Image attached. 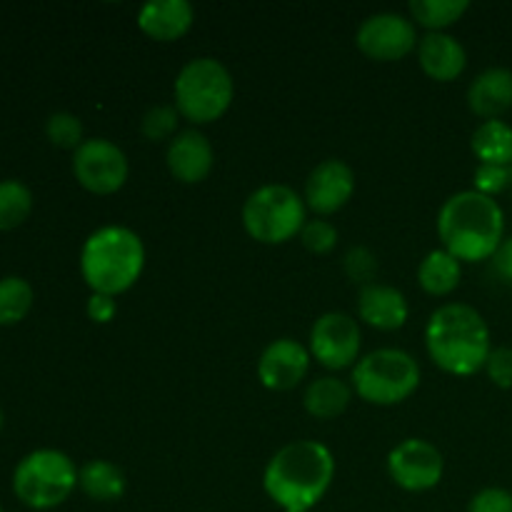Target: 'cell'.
I'll return each mask as SVG.
<instances>
[{
  "instance_id": "cell-1",
  "label": "cell",
  "mask_w": 512,
  "mask_h": 512,
  "mask_svg": "<svg viewBox=\"0 0 512 512\" xmlns=\"http://www.w3.org/2000/svg\"><path fill=\"white\" fill-rule=\"evenodd\" d=\"M335 478V458L318 440H295L268 460L263 473L265 495L283 512H310Z\"/></svg>"
},
{
  "instance_id": "cell-2",
  "label": "cell",
  "mask_w": 512,
  "mask_h": 512,
  "mask_svg": "<svg viewBox=\"0 0 512 512\" xmlns=\"http://www.w3.org/2000/svg\"><path fill=\"white\" fill-rule=\"evenodd\" d=\"M438 238L460 263L490 260L505 240L503 208L478 190H460L440 208Z\"/></svg>"
},
{
  "instance_id": "cell-3",
  "label": "cell",
  "mask_w": 512,
  "mask_h": 512,
  "mask_svg": "<svg viewBox=\"0 0 512 512\" xmlns=\"http://www.w3.org/2000/svg\"><path fill=\"white\" fill-rule=\"evenodd\" d=\"M425 348L443 373L470 378L485 370L493 345L483 315L465 303H448L435 310L425 328Z\"/></svg>"
},
{
  "instance_id": "cell-4",
  "label": "cell",
  "mask_w": 512,
  "mask_h": 512,
  "mask_svg": "<svg viewBox=\"0 0 512 512\" xmlns=\"http://www.w3.org/2000/svg\"><path fill=\"white\" fill-rule=\"evenodd\" d=\"M145 268V245L125 225H105L88 235L80 250V275L93 293L123 295L140 280Z\"/></svg>"
},
{
  "instance_id": "cell-5",
  "label": "cell",
  "mask_w": 512,
  "mask_h": 512,
  "mask_svg": "<svg viewBox=\"0 0 512 512\" xmlns=\"http://www.w3.org/2000/svg\"><path fill=\"white\" fill-rule=\"evenodd\" d=\"M173 95L180 118L193 125H208L223 118L233 105V75L220 60L195 58L180 68Z\"/></svg>"
},
{
  "instance_id": "cell-6",
  "label": "cell",
  "mask_w": 512,
  "mask_h": 512,
  "mask_svg": "<svg viewBox=\"0 0 512 512\" xmlns=\"http://www.w3.org/2000/svg\"><path fill=\"white\" fill-rule=\"evenodd\" d=\"M353 390L368 405H400L420 388V365L400 348H380L353 368Z\"/></svg>"
},
{
  "instance_id": "cell-7",
  "label": "cell",
  "mask_w": 512,
  "mask_h": 512,
  "mask_svg": "<svg viewBox=\"0 0 512 512\" xmlns=\"http://www.w3.org/2000/svg\"><path fill=\"white\" fill-rule=\"evenodd\" d=\"M78 488V468L65 453L40 448L25 455L13 473V493L25 508L53 510Z\"/></svg>"
},
{
  "instance_id": "cell-8",
  "label": "cell",
  "mask_w": 512,
  "mask_h": 512,
  "mask_svg": "<svg viewBox=\"0 0 512 512\" xmlns=\"http://www.w3.org/2000/svg\"><path fill=\"white\" fill-rule=\"evenodd\" d=\"M308 205L290 185L270 183L253 190L243 205V228L263 245H283L305 228Z\"/></svg>"
},
{
  "instance_id": "cell-9",
  "label": "cell",
  "mask_w": 512,
  "mask_h": 512,
  "mask_svg": "<svg viewBox=\"0 0 512 512\" xmlns=\"http://www.w3.org/2000/svg\"><path fill=\"white\" fill-rule=\"evenodd\" d=\"M73 175L88 193L113 195L128 183L130 165L113 140L90 138L73 153Z\"/></svg>"
},
{
  "instance_id": "cell-10",
  "label": "cell",
  "mask_w": 512,
  "mask_h": 512,
  "mask_svg": "<svg viewBox=\"0 0 512 512\" xmlns=\"http://www.w3.org/2000/svg\"><path fill=\"white\" fill-rule=\"evenodd\" d=\"M363 348V333L353 315L323 313L310 328V358L318 360L328 370H345L358 363Z\"/></svg>"
},
{
  "instance_id": "cell-11",
  "label": "cell",
  "mask_w": 512,
  "mask_h": 512,
  "mask_svg": "<svg viewBox=\"0 0 512 512\" xmlns=\"http://www.w3.org/2000/svg\"><path fill=\"white\" fill-rule=\"evenodd\" d=\"M418 28L400 13H375L360 23L355 45L360 53L378 63H395L418 50Z\"/></svg>"
},
{
  "instance_id": "cell-12",
  "label": "cell",
  "mask_w": 512,
  "mask_h": 512,
  "mask_svg": "<svg viewBox=\"0 0 512 512\" xmlns=\"http://www.w3.org/2000/svg\"><path fill=\"white\" fill-rule=\"evenodd\" d=\"M388 473L398 488L408 493H425L443 480V453L428 440L408 438L390 450Z\"/></svg>"
},
{
  "instance_id": "cell-13",
  "label": "cell",
  "mask_w": 512,
  "mask_h": 512,
  "mask_svg": "<svg viewBox=\"0 0 512 512\" xmlns=\"http://www.w3.org/2000/svg\"><path fill=\"white\" fill-rule=\"evenodd\" d=\"M355 193V173L345 160L330 158L315 165L305 180V205L315 215H333L350 203Z\"/></svg>"
},
{
  "instance_id": "cell-14",
  "label": "cell",
  "mask_w": 512,
  "mask_h": 512,
  "mask_svg": "<svg viewBox=\"0 0 512 512\" xmlns=\"http://www.w3.org/2000/svg\"><path fill=\"white\" fill-rule=\"evenodd\" d=\"M310 370V350L293 338L273 340L258 360V380L273 393L298 388Z\"/></svg>"
},
{
  "instance_id": "cell-15",
  "label": "cell",
  "mask_w": 512,
  "mask_h": 512,
  "mask_svg": "<svg viewBox=\"0 0 512 512\" xmlns=\"http://www.w3.org/2000/svg\"><path fill=\"white\" fill-rule=\"evenodd\" d=\"M165 163H168L170 175H173L178 183H203V180L213 173V143H210L200 130H180V133L170 140L168 153H165Z\"/></svg>"
},
{
  "instance_id": "cell-16",
  "label": "cell",
  "mask_w": 512,
  "mask_h": 512,
  "mask_svg": "<svg viewBox=\"0 0 512 512\" xmlns=\"http://www.w3.org/2000/svg\"><path fill=\"white\" fill-rule=\"evenodd\" d=\"M358 315L365 325L383 333H393L408 323V300L393 285L370 283L358 293Z\"/></svg>"
},
{
  "instance_id": "cell-17",
  "label": "cell",
  "mask_w": 512,
  "mask_h": 512,
  "mask_svg": "<svg viewBox=\"0 0 512 512\" xmlns=\"http://www.w3.org/2000/svg\"><path fill=\"white\" fill-rule=\"evenodd\" d=\"M418 63L430 80L453 83L468 68V53L455 35L425 33L418 43Z\"/></svg>"
},
{
  "instance_id": "cell-18",
  "label": "cell",
  "mask_w": 512,
  "mask_h": 512,
  "mask_svg": "<svg viewBox=\"0 0 512 512\" xmlns=\"http://www.w3.org/2000/svg\"><path fill=\"white\" fill-rule=\"evenodd\" d=\"M195 10L188 0H150L138 10V28L158 43H173L193 28Z\"/></svg>"
},
{
  "instance_id": "cell-19",
  "label": "cell",
  "mask_w": 512,
  "mask_h": 512,
  "mask_svg": "<svg viewBox=\"0 0 512 512\" xmlns=\"http://www.w3.org/2000/svg\"><path fill=\"white\" fill-rule=\"evenodd\" d=\"M468 105L478 118L500 120L512 108V70L488 68L470 83Z\"/></svg>"
},
{
  "instance_id": "cell-20",
  "label": "cell",
  "mask_w": 512,
  "mask_h": 512,
  "mask_svg": "<svg viewBox=\"0 0 512 512\" xmlns=\"http://www.w3.org/2000/svg\"><path fill=\"white\" fill-rule=\"evenodd\" d=\"M78 488L95 503H115L125 495V473L110 460H88L78 468Z\"/></svg>"
},
{
  "instance_id": "cell-21",
  "label": "cell",
  "mask_w": 512,
  "mask_h": 512,
  "mask_svg": "<svg viewBox=\"0 0 512 512\" xmlns=\"http://www.w3.org/2000/svg\"><path fill=\"white\" fill-rule=\"evenodd\" d=\"M460 278H463V263L445 248L430 250L418 265L420 288L435 298H445L453 290H458Z\"/></svg>"
},
{
  "instance_id": "cell-22",
  "label": "cell",
  "mask_w": 512,
  "mask_h": 512,
  "mask_svg": "<svg viewBox=\"0 0 512 512\" xmlns=\"http://www.w3.org/2000/svg\"><path fill=\"white\" fill-rule=\"evenodd\" d=\"M353 400V388L345 380L325 375V378L313 380L303 393V405L313 418L333 420L348 410Z\"/></svg>"
},
{
  "instance_id": "cell-23",
  "label": "cell",
  "mask_w": 512,
  "mask_h": 512,
  "mask_svg": "<svg viewBox=\"0 0 512 512\" xmlns=\"http://www.w3.org/2000/svg\"><path fill=\"white\" fill-rule=\"evenodd\" d=\"M480 165H512V125L505 120H483L470 138Z\"/></svg>"
},
{
  "instance_id": "cell-24",
  "label": "cell",
  "mask_w": 512,
  "mask_h": 512,
  "mask_svg": "<svg viewBox=\"0 0 512 512\" xmlns=\"http://www.w3.org/2000/svg\"><path fill=\"white\" fill-rule=\"evenodd\" d=\"M410 20L423 25L428 33H445L453 23H458L470 10L468 0H413L408 5Z\"/></svg>"
},
{
  "instance_id": "cell-25",
  "label": "cell",
  "mask_w": 512,
  "mask_h": 512,
  "mask_svg": "<svg viewBox=\"0 0 512 512\" xmlns=\"http://www.w3.org/2000/svg\"><path fill=\"white\" fill-rule=\"evenodd\" d=\"M33 213V193L20 180H0V230H15Z\"/></svg>"
},
{
  "instance_id": "cell-26",
  "label": "cell",
  "mask_w": 512,
  "mask_h": 512,
  "mask_svg": "<svg viewBox=\"0 0 512 512\" xmlns=\"http://www.w3.org/2000/svg\"><path fill=\"white\" fill-rule=\"evenodd\" d=\"M33 308V288L28 280L8 275L0 280V325H18Z\"/></svg>"
},
{
  "instance_id": "cell-27",
  "label": "cell",
  "mask_w": 512,
  "mask_h": 512,
  "mask_svg": "<svg viewBox=\"0 0 512 512\" xmlns=\"http://www.w3.org/2000/svg\"><path fill=\"white\" fill-rule=\"evenodd\" d=\"M178 123L180 113L175 105H153L140 120V133L150 143H163V140H173L178 135Z\"/></svg>"
},
{
  "instance_id": "cell-28",
  "label": "cell",
  "mask_w": 512,
  "mask_h": 512,
  "mask_svg": "<svg viewBox=\"0 0 512 512\" xmlns=\"http://www.w3.org/2000/svg\"><path fill=\"white\" fill-rule=\"evenodd\" d=\"M45 135L60 150H78L83 145V123L73 113H53L45 123Z\"/></svg>"
},
{
  "instance_id": "cell-29",
  "label": "cell",
  "mask_w": 512,
  "mask_h": 512,
  "mask_svg": "<svg viewBox=\"0 0 512 512\" xmlns=\"http://www.w3.org/2000/svg\"><path fill=\"white\" fill-rule=\"evenodd\" d=\"M300 243L305 245V250H310L313 255H328L333 253L335 245H338V228H335L330 220L315 218L305 223V228L300 230Z\"/></svg>"
},
{
  "instance_id": "cell-30",
  "label": "cell",
  "mask_w": 512,
  "mask_h": 512,
  "mask_svg": "<svg viewBox=\"0 0 512 512\" xmlns=\"http://www.w3.org/2000/svg\"><path fill=\"white\" fill-rule=\"evenodd\" d=\"M343 268H345V275H348L353 283H360V288H365V285L375 283L378 258H375L373 250L365 248V245H355V248H350L348 253H345Z\"/></svg>"
},
{
  "instance_id": "cell-31",
  "label": "cell",
  "mask_w": 512,
  "mask_h": 512,
  "mask_svg": "<svg viewBox=\"0 0 512 512\" xmlns=\"http://www.w3.org/2000/svg\"><path fill=\"white\" fill-rule=\"evenodd\" d=\"M510 183H512V175H510V168H505V165H478V170H475L473 190L488 195V198H495V195L503 193Z\"/></svg>"
},
{
  "instance_id": "cell-32",
  "label": "cell",
  "mask_w": 512,
  "mask_h": 512,
  "mask_svg": "<svg viewBox=\"0 0 512 512\" xmlns=\"http://www.w3.org/2000/svg\"><path fill=\"white\" fill-rule=\"evenodd\" d=\"M485 373H488L490 383L498 385L503 390H512V348L510 345H500L493 348L488 363H485Z\"/></svg>"
},
{
  "instance_id": "cell-33",
  "label": "cell",
  "mask_w": 512,
  "mask_h": 512,
  "mask_svg": "<svg viewBox=\"0 0 512 512\" xmlns=\"http://www.w3.org/2000/svg\"><path fill=\"white\" fill-rule=\"evenodd\" d=\"M468 512H512V493L505 488H483L473 495Z\"/></svg>"
},
{
  "instance_id": "cell-34",
  "label": "cell",
  "mask_w": 512,
  "mask_h": 512,
  "mask_svg": "<svg viewBox=\"0 0 512 512\" xmlns=\"http://www.w3.org/2000/svg\"><path fill=\"white\" fill-rule=\"evenodd\" d=\"M118 315V303H115L113 295H100L93 293L88 298V318L98 325L113 323V318Z\"/></svg>"
},
{
  "instance_id": "cell-35",
  "label": "cell",
  "mask_w": 512,
  "mask_h": 512,
  "mask_svg": "<svg viewBox=\"0 0 512 512\" xmlns=\"http://www.w3.org/2000/svg\"><path fill=\"white\" fill-rule=\"evenodd\" d=\"M490 263H493L495 275H498L500 280L512 283V235L500 243V248L495 250V255L490 258Z\"/></svg>"
},
{
  "instance_id": "cell-36",
  "label": "cell",
  "mask_w": 512,
  "mask_h": 512,
  "mask_svg": "<svg viewBox=\"0 0 512 512\" xmlns=\"http://www.w3.org/2000/svg\"><path fill=\"white\" fill-rule=\"evenodd\" d=\"M0 430H3V410H0Z\"/></svg>"
},
{
  "instance_id": "cell-37",
  "label": "cell",
  "mask_w": 512,
  "mask_h": 512,
  "mask_svg": "<svg viewBox=\"0 0 512 512\" xmlns=\"http://www.w3.org/2000/svg\"><path fill=\"white\" fill-rule=\"evenodd\" d=\"M0 512H5V510H3V505H0Z\"/></svg>"
},
{
  "instance_id": "cell-38",
  "label": "cell",
  "mask_w": 512,
  "mask_h": 512,
  "mask_svg": "<svg viewBox=\"0 0 512 512\" xmlns=\"http://www.w3.org/2000/svg\"><path fill=\"white\" fill-rule=\"evenodd\" d=\"M510 175H512V165H510Z\"/></svg>"
}]
</instances>
